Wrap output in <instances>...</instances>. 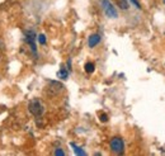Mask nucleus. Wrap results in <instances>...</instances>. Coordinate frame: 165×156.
Returning a JSON list of instances; mask_svg holds the SVG:
<instances>
[{
  "label": "nucleus",
  "mask_w": 165,
  "mask_h": 156,
  "mask_svg": "<svg viewBox=\"0 0 165 156\" xmlns=\"http://www.w3.org/2000/svg\"><path fill=\"white\" fill-rule=\"evenodd\" d=\"M28 109H29V112H31L34 117H41L42 114H43V112H45L43 104H42L41 100H38V99L31 100L29 104H28Z\"/></svg>",
  "instance_id": "f257e3e1"
},
{
  "label": "nucleus",
  "mask_w": 165,
  "mask_h": 156,
  "mask_svg": "<svg viewBox=\"0 0 165 156\" xmlns=\"http://www.w3.org/2000/svg\"><path fill=\"white\" fill-rule=\"evenodd\" d=\"M110 149L114 154H122L123 152V149H125V143H123V140L121 137H114L112 138L110 141Z\"/></svg>",
  "instance_id": "f03ea898"
},
{
  "label": "nucleus",
  "mask_w": 165,
  "mask_h": 156,
  "mask_svg": "<svg viewBox=\"0 0 165 156\" xmlns=\"http://www.w3.org/2000/svg\"><path fill=\"white\" fill-rule=\"evenodd\" d=\"M102 4H103V9H104L105 14H107V17H109V18H117L118 17L117 10L114 9V7L108 1V0H103Z\"/></svg>",
  "instance_id": "7ed1b4c3"
},
{
  "label": "nucleus",
  "mask_w": 165,
  "mask_h": 156,
  "mask_svg": "<svg viewBox=\"0 0 165 156\" xmlns=\"http://www.w3.org/2000/svg\"><path fill=\"white\" fill-rule=\"evenodd\" d=\"M34 41H36V33H34V32L33 31H27V32H25V42L29 45L32 52L36 55V53H37V48H36Z\"/></svg>",
  "instance_id": "20e7f679"
},
{
  "label": "nucleus",
  "mask_w": 165,
  "mask_h": 156,
  "mask_svg": "<svg viewBox=\"0 0 165 156\" xmlns=\"http://www.w3.org/2000/svg\"><path fill=\"white\" fill-rule=\"evenodd\" d=\"M99 42H100V36L99 34H92L89 37L88 43H89V47H95Z\"/></svg>",
  "instance_id": "39448f33"
},
{
  "label": "nucleus",
  "mask_w": 165,
  "mask_h": 156,
  "mask_svg": "<svg viewBox=\"0 0 165 156\" xmlns=\"http://www.w3.org/2000/svg\"><path fill=\"white\" fill-rule=\"evenodd\" d=\"M116 3L117 7H119L121 9H127L128 8V3H127V0H113Z\"/></svg>",
  "instance_id": "423d86ee"
},
{
  "label": "nucleus",
  "mask_w": 165,
  "mask_h": 156,
  "mask_svg": "<svg viewBox=\"0 0 165 156\" xmlns=\"http://www.w3.org/2000/svg\"><path fill=\"white\" fill-rule=\"evenodd\" d=\"M57 78H60V79H62V80L67 79V78H69V71H67L66 69H61L60 71L57 72Z\"/></svg>",
  "instance_id": "0eeeda50"
},
{
  "label": "nucleus",
  "mask_w": 165,
  "mask_h": 156,
  "mask_svg": "<svg viewBox=\"0 0 165 156\" xmlns=\"http://www.w3.org/2000/svg\"><path fill=\"white\" fill-rule=\"evenodd\" d=\"M94 69H95V66H94L93 62H87V63H85V71H87L88 74L94 72Z\"/></svg>",
  "instance_id": "6e6552de"
},
{
  "label": "nucleus",
  "mask_w": 165,
  "mask_h": 156,
  "mask_svg": "<svg viewBox=\"0 0 165 156\" xmlns=\"http://www.w3.org/2000/svg\"><path fill=\"white\" fill-rule=\"evenodd\" d=\"M71 146L74 147V151H75V154H76V155H81V156L87 155V154H85V151H84V150H81V149L79 147V146H76L75 143H72V142H71Z\"/></svg>",
  "instance_id": "1a4fd4ad"
},
{
  "label": "nucleus",
  "mask_w": 165,
  "mask_h": 156,
  "mask_svg": "<svg viewBox=\"0 0 165 156\" xmlns=\"http://www.w3.org/2000/svg\"><path fill=\"white\" fill-rule=\"evenodd\" d=\"M38 42L41 45H45L46 43V36L45 34H40L38 36Z\"/></svg>",
  "instance_id": "9d476101"
},
{
  "label": "nucleus",
  "mask_w": 165,
  "mask_h": 156,
  "mask_svg": "<svg viewBox=\"0 0 165 156\" xmlns=\"http://www.w3.org/2000/svg\"><path fill=\"white\" fill-rule=\"evenodd\" d=\"M55 155H56V156H63V155H65V152H63L61 149H57L56 151H55Z\"/></svg>",
  "instance_id": "9b49d317"
},
{
  "label": "nucleus",
  "mask_w": 165,
  "mask_h": 156,
  "mask_svg": "<svg viewBox=\"0 0 165 156\" xmlns=\"http://www.w3.org/2000/svg\"><path fill=\"white\" fill-rule=\"evenodd\" d=\"M100 121H102V122H107L108 121V116L104 114V113H103V114H100Z\"/></svg>",
  "instance_id": "f8f14e48"
},
{
  "label": "nucleus",
  "mask_w": 165,
  "mask_h": 156,
  "mask_svg": "<svg viewBox=\"0 0 165 156\" xmlns=\"http://www.w3.org/2000/svg\"><path fill=\"white\" fill-rule=\"evenodd\" d=\"M164 3H165V0H164Z\"/></svg>",
  "instance_id": "ddd939ff"
}]
</instances>
